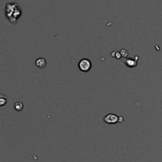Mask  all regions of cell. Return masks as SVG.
I'll return each mask as SVG.
<instances>
[{
	"mask_svg": "<svg viewBox=\"0 0 162 162\" xmlns=\"http://www.w3.org/2000/svg\"><path fill=\"white\" fill-rule=\"evenodd\" d=\"M35 64H36L37 67L43 69V68H45L47 66V61L45 58H39L36 60Z\"/></svg>",
	"mask_w": 162,
	"mask_h": 162,
	"instance_id": "277c9868",
	"label": "cell"
},
{
	"mask_svg": "<svg viewBox=\"0 0 162 162\" xmlns=\"http://www.w3.org/2000/svg\"><path fill=\"white\" fill-rule=\"evenodd\" d=\"M119 120H120L119 116H117L115 114H108V115L104 116V123H106L108 124H115L118 123Z\"/></svg>",
	"mask_w": 162,
	"mask_h": 162,
	"instance_id": "3957f363",
	"label": "cell"
},
{
	"mask_svg": "<svg viewBox=\"0 0 162 162\" xmlns=\"http://www.w3.org/2000/svg\"><path fill=\"white\" fill-rule=\"evenodd\" d=\"M5 15L11 24H16L21 16L22 10L17 2H7L5 6Z\"/></svg>",
	"mask_w": 162,
	"mask_h": 162,
	"instance_id": "6da1fadb",
	"label": "cell"
},
{
	"mask_svg": "<svg viewBox=\"0 0 162 162\" xmlns=\"http://www.w3.org/2000/svg\"><path fill=\"white\" fill-rule=\"evenodd\" d=\"M6 103H7V97L6 95L0 93V107L6 105Z\"/></svg>",
	"mask_w": 162,
	"mask_h": 162,
	"instance_id": "8992f818",
	"label": "cell"
},
{
	"mask_svg": "<svg viewBox=\"0 0 162 162\" xmlns=\"http://www.w3.org/2000/svg\"><path fill=\"white\" fill-rule=\"evenodd\" d=\"M124 63L130 68H134L137 66V61H135V60L134 59H126Z\"/></svg>",
	"mask_w": 162,
	"mask_h": 162,
	"instance_id": "5b68a950",
	"label": "cell"
},
{
	"mask_svg": "<svg viewBox=\"0 0 162 162\" xmlns=\"http://www.w3.org/2000/svg\"><path fill=\"white\" fill-rule=\"evenodd\" d=\"M78 68L81 71L88 72L92 68V63L91 61L88 59H82L78 63Z\"/></svg>",
	"mask_w": 162,
	"mask_h": 162,
	"instance_id": "7a4b0ae2",
	"label": "cell"
},
{
	"mask_svg": "<svg viewBox=\"0 0 162 162\" xmlns=\"http://www.w3.org/2000/svg\"><path fill=\"white\" fill-rule=\"evenodd\" d=\"M120 54H121V56H123V57H127L128 56V52L125 49H122L121 52H120Z\"/></svg>",
	"mask_w": 162,
	"mask_h": 162,
	"instance_id": "ba28073f",
	"label": "cell"
},
{
	"mask_svg": "<svg viewBox=\"0 0 162 162\" xmlns=\"http://www.w3.org/2000/svg\"><path fill=\"white\" fill-rule=\"evenodd\" d=\"M24 108V104L21 101H18V102H16L14 104V109L17 112H21Z\"/></svg>",
	"mask_w": 162,
	"mask_h": 162,
	"instance_id": "52a82bcc",
	"label": "cell"
}]
</instances>
